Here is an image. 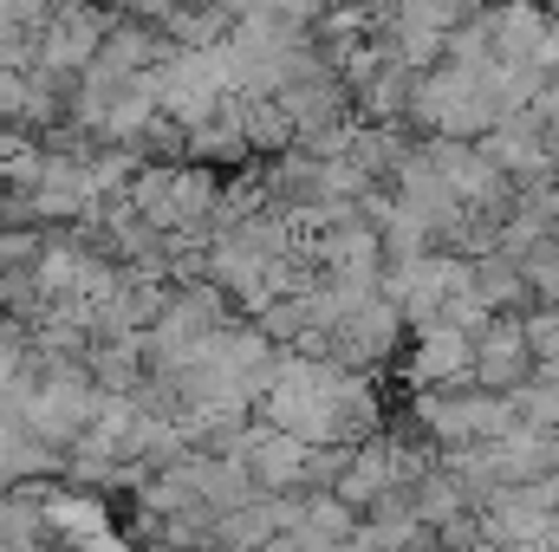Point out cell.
Wrapping results in <instances>:
<instances>
[{
    "mask_svg": "<svg viewBox=\"0 0 559 552\" xmlns=\"http://www.w3.org/2000/svg\"><path fill=\"white\" fill-rule=\"evenodd\" d=\"M411 377H417L423 391H429V384H436V391L468 384V377H475V332H462V325H449V319L423 325L417 358H411Z\"/></svg>",
    "mask_w": 559,
    "mask_h": 552,
    "instance_id": "3",
    "label": "cell"
},
{
    "mask_svg": "<svg viewBox=\"0 0 559 552\" xmlns=\"http://www.w3.org/2000/svg\"><path fill=\"white\" fill-rule=\"evenodd\" d=\"M46 163H52V149L33 137L26 124H0V189H13V195L39 189Z\"/></svg>",
    "mask_w": 559,
    "mask_h": 552,
    "instance_id": "4",
    "label": "cell"
},
{
    "mask_svg": "<svg viewBox=\"0 0 559 552\" xmlns=\"http://www.w3.org/2000/svg\"><path fill=\"white\" fill-rule=\"evenodd\" d=\"M118 7H124L131 20H150V26H163V20H169V13H176L182 0H118Z\"/></svg>",
    "mask_w": 559,
    "mask_h": 552,
    "instance_id": "6",
    "label": "cell"
},
{
    "mask_svg": "<svg viewBox=\"0 0 559 552\" xmlns=\"http://www.w3.org/2000/svg\"><path fill=\"white\" fill-rule=\"evenodd\" d=\"M228 7H235V20L241 13H280V0H228Z\"/></svg>",
    "mask_w": 559,
    "mask_h": 552,
    "instance_id": "7",
    "label": "cell"
},
{
    "mask_svg": "<svg viewBox=\"0 0 559 552\" xmlns=\"http://www.w3.org/2000/svg\"><path fill=\"white\" fill-rule=\"evenodd\" d=\"M241 461L254 475L261 494H306V461H312V442L286 435L274 422H248L241 435Z\"/></svg>",
    "mask_w": 559,
    "mask_h": 552,
    "instance_id": "2",
    "label": "cell"
},
{
    "mask_svg": "<svg viewBox=\"0 0 559 552\" xmlns=\"http://www.w3.org/2000/svg\"><path fill=\"white\" fill-rule=\"evenodd\" d=\"M105 33H111V13L92 7V0H59V13L39 26V65L33 72H52V79H85L92 59L105 52Z\"/></svg>",
    "mask_w": 559,
    "mask_h": 552,
    "instance_id": "1",
    "label": "cell"
},
{
    "mask_svg": "<svg viewBox=\"0 0 559 552\" xmlns=\"http://www.w3.org/2000/svg\"><path fill=\"white\" fill-rule=\"evenodd\" d=\"M33 118V72L0 65V124H26Z\"/></svg>",
    "mask_w": 559,
    "mask_h": 552,
    "instance_id": "5",
    "label": "cell"
}]
</instances>
